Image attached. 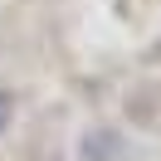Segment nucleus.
I'll return each mask as SVG.
<instances>
[{"label": "nucleus", "mask_w": 161, "mask_h": 161, "mask_svg": "<svg viewBox=\"0 0 161 161\" xmlns=\"http://www.w3.org/2000/svg\"><path fill=\"white\" fill-rule=\"evenodd\" d=\"M5 117H10V98L0 93V127H5Z\"/></svg>", "instance_id": "obj_1"}]
</instances>
